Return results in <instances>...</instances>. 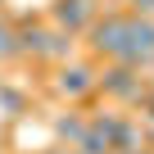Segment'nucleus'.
<instances>
[{"label":"nucleus","instance_id":"f257e3e1","mask_svg":"<svg viewBox=\"0 0 154 154\" xmlns=\"http://www.w3.org/2000/svg\"><path fill=\"white\" fill-rule=\"evenodd\" d=\"M122 45H127V9H104L95 14V23L86 27V50L95 59H122Z\"/></svg>","mask_w":154,"mask_h":154},{"label":"nucleus","instance_id":"f03ea898","mask_svg":"<svg viewBox=\"0 0 154 154\" xmlns=\"http://www.w3.org/2000/svg\"><path fill=\"white\" fill-rule=\"evenodd\" d=\"M95 91L122 100V104H140L145 100V82H140V72L127 68V63H104V72H95Z\"/></svg>","mask_w":154,"mask_h":154},{"label":"nucleus","instance_id":"7ed1b4c3","mask_svg":"<svg viewBox=\"0 0 154 154\" xmlns=\"http://www.w3.org/2000/svg\"><path fill=\"white\" fill-rule=\"evenodd\" d=\"M95 14H100V0H54V5H50L54 27H63V32H72V36H82V32L95 23Z\"/></svg>","mask_w":154,"mask_h":154},{"label":"nucleus","instance_id":"20e7f679","mask_svg":"<svg viewBox=\"0 0 154 154\" xmlns=\"http://www.w3.org/2000/svg\"><path fill=\"white\" fill-rule=\"evenodd\" d=\"M54 91L63 95V100H86L91 91H95V68L91 63H59V72H54Z\"/></svg>","mask_w":154,"mask_h":154},{"label":"nucleus","instance_id":"39448f33","mask_svg":"<svg viewBox=\"0 0 154 154\" xmlns=\"http://www.w3.org/2000/svg\"><path fill=\"white\" fill-rule=\"evenodd\" d=\"M50 131H54V140L77 145V140L86 136V118H82V113H54V118H50Z\"/></svg>","mask_w":154,"mask_h":154},{"label":"nucleus","instance_id":"423d86ee","mask_svg":"<svg viewBox=\"0 0 154 154\" xmlns=\"http://www.w3.org/2000/svg\"><path fill=\"white\" fill-rule=\"evenodd\" d=\"M0 113L5 118H23L27 113V91L14 86V82H5V77H0Z\"/></svg>","mask_w":154,"mask_h":154},{"label":"nucleus","instance_id":"0eeeda50","mask_svg":"<svg viewBox=\"0 0 154 154\" xmlns=\"http://www.w3.org/2000/svg\"><path fill=\"white\" fill-rule=\"evenodd\" d=\"M18 59V36H14V18L0 14V63H9Z\"/></svg>","mask_w":154,"mask_h":154},{"label":"nucleus","instance_id":"6e6552de","mask_svg":"<svg viewBox=\"0 0 154 154\" xmlns=\"http://www.w3.org/2000/svg\"><path fill=\"white\" fill-rule=\"evenodd\" d=\"M72 149H77V154H113V145H109V140H104L100 131H91V127H86V136L77 140Z\"/></svg>","mask_w":154,"mask_h":154},{"label":"nucleus","instance_id":"1a4fd4ad","mask_svg":"<svg viewBox=\"0 0 154 154\" xmlns=\"http://www.w3.org/2000/svg\"><path fill=\"white\" fill-rule=\"evenodd\" d=\"M131 14L136 18H154V0H131Z\"/></svg>","mask_w":154,"mask_h":154},{"label":"nucleus","instance_id":"9d476101","mask_svg":"<svg viewBox=\"0 0 154 154\" xmlns=\"http://www.w3.org/2000/svg\"><path fill=\"white\" fill-rule=\"evenodd\" d=\"M45 154H77L72 145H54V149H45Z\"/></svg>","mask_w":154,"mask_h":154},{"label":"nucleus","instance_id":"9b49d317","mask_svg":"<svg viewBox=\"0 0 154 154\" xmlns=\"http://www.w3.org/2000/svg\"><path fill=\"white\" fill-rule=\"evenodd\" d=\"M122 5H131V0H122Z\"/></svg>","mask_w":154,"mask_h":154}]
</instances>
